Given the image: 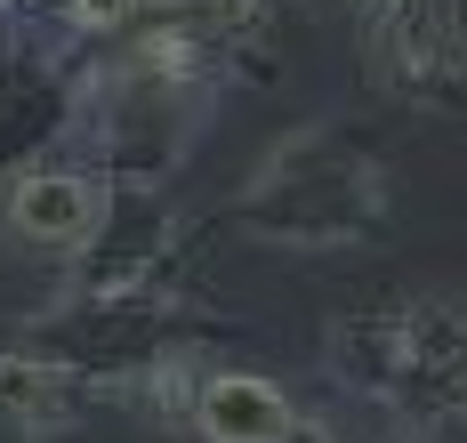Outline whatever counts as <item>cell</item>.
Returning <instances> with one entry per match:
<instances>
[{
    "instance_id": "cell-1",
    "label": "cell",
    "mask_w": 467,
    "mask_h": 443,
    "mask_svg": "<svg viewBox=\"0 0 467 443\" xmlns=\"http://www.w3.org/2000/svg\"><path fill=\"white\" fill-rule=\"evenodd\" d=\"M323 363L338 395L451 436L467 419V298L387 291L371 306H338L323 323Z\"/></svg>"
},
{
    "instance_id": "cell-2",
    "label": "cell",
    "mask_w": 467,
    "mask_h": 443,
    "mask_svg": "<svg viewBox=\"0 0 467 443\" xmlns=\"http://www.w3.org/2000/svg\"><path fill=\"white\" fill-rule=\"evenodd\" d=\"M234 226L275 250H355L395 226V178L355 121L323 113L266 146L234 194Z\"/></svg>"
},
{
    "instance_id": "cell-3",
    "label": "cell",
    "mask_w": 467,
    "mask_h": 443,
    "mask_svg": "<svg viewBox=\"0 0 467 443\" xmlns=\"http://www.w3.org/2000/svg\"><path fill=\"white\" fill-rule=\"evenodd\" d=\"M218 331H226V314H210L186 283H97V291L65 283V298L25 323V346H41L121 395L145 371L202 355Z\"/></svg>"
},
{
    "instance_id": "cell-4",
    "label": "cell",
    "mask_w": 467,
    "mask_h": 443,
    "mask_svg": "<svg viewBox=\"0 0 467 443\" xmlns=\"http://www.w3.org/2000/svg\"><path fill=\"white\" fill-rule=\"evenodd\" d=\"M363 73L403 105H467V0H379L355 25Z\"/></svg>"
},
{
    "instance_id": "cell-5",
    "label": "cell",
    "mask_w": 467,
    "mask_h": 443,
    "mask_svg": "<svg viewBox=\"0 0 467 443\" xmlns=\"http://www.w3.org/2000/svg\"><path fill=\"white\" fill-rule=\"evenodd\" d=\"M113 194H121V186H113L105 170L65 161V153H41V161H16V170L0 178V226H8V242L73 266V258L105 234Z\"/></svg>"
},
{
    "instance_id": "cell-6",
    "label": "cell",
    "mask_w": 467,
    "mask_h": 443,
    "mask_svg": "<svg viewBox=\"0 0 467 443\" xmlns=\"http://www.w3.org/2000/svg\"><path fill=\"white\" fill-rule=\"evenodd\" d=\"M298 419H306V403L282 379L242 371V363H193L186 411H178V428L193 443H290Z\"/></svg>"
},
{
    "instance_id": "cell-7",
    "label": "cell",
    "mask_w": 467,
    "mask_h": 443,
    "mask_svg": "<svg viewBox=\"0 0 467 443\" xmlns=\"http://www.w3.org/2000/svg\"><path fill=\"white\" fill-rule=\"evenodd\" d=\"M105 403H113L105 379L57 363L41 346H0V428H16V436H65V428L97 419Z\"/></svg>"
},
{
    "instance_id": "cell-8",
    "label": "cell",
    "mask_w": 467,
    "mask_h": 443,
    "mask_svg": "<svg viewBox=\"0 0 467 443\" xmlns=\"http://www.w3.org/2000/svg\"><path fill=\"white\" fill-rule=\"evenodd\" d=\"M48 138H73V81L41 49H0V161H41Z\"/></svg>"
},
{
    "instance_id": "cell-9",
    "label": "cell",
    "mask_w": 467,
    "mask_h": 443,
    "mask_svg": "<svg viewBox=\"0 0 467 443\" xmlns=\"http://www.w3.org/2000/svg\"><path fill=\"white\" fill-rule=\"evenodd\" d=\"M338 411V428H347V443H443L435 428H411V419H395V411H379V403H330Z\"/></svg>"
},
{
    "instance_id": "cell-10",
    "label": "cell",
    "mask_w": 467,
    "mask_h": 443,
    "mask_svg": "<svg viewBox=\"0 0 467 443\" xmlns=\"http://www.w3.org/2000/svg\"><path fill=\"white\" fill-rule=\"evenodd\" d=\"M290 443H347V428H338V411H315V403H306V419H298Z\"/></svg>"
}]
</instances>
